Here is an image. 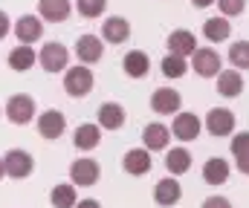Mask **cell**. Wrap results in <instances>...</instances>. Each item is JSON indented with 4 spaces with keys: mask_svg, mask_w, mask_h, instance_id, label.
<instances>
[{
    "mask_svg": "<svg viewBox=\"0 0 249 208\" xmlns=\"http://www.w3.org/2000/svg\"><path fill=\"white\" fill-rule=\"evenodd\" d=\"M183 200V185L177 176H165L154 185V203L160 208H174Z\"/></svg>",
    "mask_w": 249,
    "mask_h": 208,
    "instance_id": "obj_11",
    "label": "cell"
},
{
    "mask_svg": "<svg viewBox=\"0 0 249 208\" xmlns=\"http://www.w3.org/2000/svg\"><path fill=\"white\" fill-rule=\"evenodd\" d=\"M9 69H15V72H26V69H32L38 64V52L29 47V44H18L12 52H9Z\"/></svg>",
    "mask_w": 249,
    "mask_h": 208,
    "instance_id": "obj_22",
    "label": "cell"
},
{
    "mask_svg": "<svg viewBox=\"0 0 249 208\" xmlns=\"http://www.w3.org/2000/svg\"><path fill=\"white\" fill-rule=\"evenodd\" d=\"M151 165H154V159H151V150H148V147H130V150L124 153V159H122V168L130 174V176L148 174Z\"/></svg>",
    "mask_w": 249,
    "mask_h": 208,
    "instance_id": "obj_16",
    "label": "cell"
},
{
    "mask_svg": "<svg viewBox=\"0 0 249 208\" xmlns=\"http://www.w3.org/2000/svg\"><path fill=\"white\" fill-rule=\"evenodd\" d=\"M38 64L44 72H50V75H55V72H64V69L70 67V49L58 44V41H50V44H44L41 47V52H38Z\"/></svg>",
    "mask_w": 249,
    "mask_h": 208,
    "instance_id": "obj_3",
    "label": "cell"
},
{
    "mask_svg": "<svg viewBox=\"0 0 249 208\" xmlns=\"http://www.w3.org/2000/svg\"><path fill=\"white\" fill-rule=\"evenodd\" d=\"M75 58H78V64H87V67L99 64L105 58V41L99 35H93V32L78 35V41H75Z\"/></svg>",
    "mask_w": 249,
    "mask_h": 208,
    "instance_id": "obj_6",
    "label": "cell"
},
{
    "mask_svg": "<svg viewBox=\"0 0 249 208\" xmlns=\"http://www.w3.org/2000/svg\"><path fill=\"white\" fill-rule=\"evenodd\" d=\"M229 150H232V156H235V159H238V156H247V153H249V130H241L238 136H232Z\"/></svg>",
    "mask_w": 249,
    "mask_h": 208,
    "instance_id": "obj_32",
    "label": "cell"
},
{
    "mask_svg": "<svg viewBox=\"0 0 249 208\" xmlns=\"http://www.w3.org/2000/svg\"><path fill=\"white\" fill-rule=\"evenodd\" d=\"M6 35H9V15L0 12V38H6Z\"/></svg>",
    "mask_w": 249,
    "mask_h": 208,
    "instance_id": "obj_35",
    "label": "cell"
},
{
    "mask_svg": "<svg viewBox=\"0 0 249 208\" xmlns=\"http://www.w3.org/2000/svg\"><path fill=\"white\" fill-rule=\"evenodd\" d=\"M200 208H232V203H229L226 197H206Z\"/></svg>",
    "mask_w": 249,
    "mask_h": 208,
    "instance_id": "obj_33",
    "label": "cell"
},
{
    "mask_svg": "<svg viewBox=\"0 0 249 208\" xmlns=\"http://www.w3.org/2000/svg\"><path fill=\"white\" fill-rule=\"evenodd\" d=\"M229 174H232V168H229V162L223 159V156H212V159H206V165H203V179H206V185H226L229 182Z\"/></svg>",
    "mask_w": 249,
    "mask_h": 208,
    "instance_id": "obj_17",
    "label": "cell"
},
{
    "mask_svg": "<svg viewBox=\"0 0 249 208\" xmlns=\"http://www.w3.org/2000/svg\"><path fill=\"white\" fill-rule=\"evenodd\" d=\"M168 142H171V128H165L162 122L145 125V130H142V144H145L148 150H165Z\"/></svg>",
    "mask_w": 249,
    "mask_h": 208,
    "instance_id": "obj_19",
    "label": "cell"
},
{
    "mask_svg": "<svg viewBox=\"0 0 249 208\" xmlns=\"http://www.w3.org/2000/svg\"><path fill=\"white\" fill-rule=\"evenodd\" d=\"M15 38L20 41V44H35V41H41L44 38V20L38 17V15H23V17H18L15 20Z\"/></svg>",
    "mask_w": 249,
    "mask_h": 208,
    "instance_id": "obj_13",
    "label": "cell"
},
{
    "mask_svg": "<svg viewBox=\"0 0 249 208\" xmlns=\"http://www.w3.org/2000/svg\"><path fill=\"white\" fill-rule=\"evenodd\" d=\"M188 168H191V153H188L186 147H171V150L165 153V171H168L171 176L186 174Z\"/></svg>",
    "mask_w": 249,
    "mask_h": 208,
    "instance_id": "obj_26",
    "label": "cell"
},
{
    "mask_svg": "<svg viewBox=\"0 0 249 208\" xmlns=\"http://www.w3.org/2000/svg\"><path fill=\"white\" fill-rule=\"evenodd\" d=\"M203 128H206L214 139H223V136H232V133H235L238 122H235V113H232L229 107H214V110L206 113Z\"/></svg>",
    "mask_w": 249,
    "mask_h": 208,
    "instance_id": "obj_4",
    "label": "cell"
},
{
    "mask_svg": "<svg viewBox=\"0 0 249 208\" xmlns=\"http://www.w3.org/2000/svg\"><path fill=\"white\" fill-rule=\"evenodd\" d=\"M160 69H162V75H165V78H183V75L188 72V61L183 58V55H174V52H168V55L162 58Z\"/></svg>",
    "mask_w": 249,
    "mask_h": 208,
    "instance_id": "obj_28",
    "label": "cell"
},
{
    "mask_svg": "<svg viewBox=\"0 0 249 208\" xmlns=\"http://www.w3.org/2000/svg\"><path fill=\"white\" fill-rule=\"evenodd\" d=\"M99 142H102V128H99V125H93V122L78 125V128H75V133H72V144H75L78 150H93Z\"/></svg>",
    "mask_w": 249,
    "mask_h": 208,
    "instance_id": "obj_25",
    "label": "cell"
},
{
    "mask_svg": "<svg viewBox=\"0 0 249 208\" xmlns=\"http://www.w3.org/2000/svg\"><path fill=\"white\" fill-rule=\"evenodd\" d=\"M50 203H53V208H75V203H78V191H75V185H72V182H61V185H55V188L50 191Z\"/></svg>",
    "mask_w": 249,
    "mask_h": 208,
    "instance_id": "obj_27",
    "label": "cell"
},
{
    "mask_svg": "<svg viewBox=\"0 0 249 208\" xmlns=\"http://www.w3.org/2000/svg\"><path fill=\"white\" fill-rule=\"evenodd\" d=\"M35 125H38L41 139H50V142H55V139H61L67 133V116H64L61 110H44L35 119Z\"/></svg>",
    "mask_w": 249,
    "mask_h": 208,
    "instance_id": "obj_10",
    "label": "cell"
},
{
    "mask_svg": "<svg viewBox=\"0 0 249 208\" xmlns=\"http://www.w3.org/2000/svg\"><path fill=\"white\" fill-rule=\"evenodd\" d=\"M165 47H168V52L188 58V55H194V49H197V35L188 32V29H174V32L168 35Z\"/></svg>",
    "mask_w": 249,
    "mask_h": 208,
    "instance_id": "obj_18",
    "label": "cell"
},
{
    "mask_svg": "<svg viewBox=\"0 0 249 208\" xmlns=\"http://www.w3.org/2000/svg\"><path fill=\"white\" fill-rule=\"evenodd\" d=\"M3 168H6V176L9 179H26L35 171V159H32V153L15 147V150H9L3 156Z\"/></svg>",
    "mask_w": 249,
    "mask_h": 208,
    "instance_id": "obj_8",
    "label": "cell"
},
{
    "mask_svg": "<svg viewBox=\"0 0 249 208\" xmlns=\"http://www.w3.org/2000/svg\"><path fill=\"white\" fill-rule=\"evenodd\" d=\"M217 0H191V6H197V9H209V6H214Z\"/></svg>",
    "mask_w": 249,
    "mask_h": 208,
    "instance_id": "obj_36",
    "label": "cell"
},
{
    "mask_svg": "<svg viewBox=\"0 0 249 208\" xmlns=\"http://www.w3.org/2000/svg\"><path fill=\"white\" fill-rule=\"evenodd\" d=\"M75 6H78L81 17L93 20V17H102V12L107 9V0H75Z\"/></svg>",
    "mask_w": 249,
    "mask_h": 208,
    "instance_id": "obj_30",
    "label": "cell"
},
{
    "mask_svg": "<svg viewBox=\"0 0 249 208\" xmlns=\"http://www.w3.org/2000/svg\"><path fill=\"white\" fill-rule=\"evenodd\" d=\"M75 208H102L96 200H81V203H75Z\"/></svg>",
    "mask_w": 249,
    "mask_h": 208,
    "instance_id": "obj_37",
    "label": "cell"
},
{
    "mask_svg": "<svg viewBox=\"0 0 249 208\" xmlns=\"http://www.w3.org/2000/svg\"><path fill=\"white\" fill-rule=\"evenodd\" d=\"M6 176V168H3V156H0V179Z\"/></svg>",
    "mask_w": 249,
    "mask_h": 208,
    "instance_id": "obj_38",
    "label": "cell"
},
{
    "mask_svg": "<svg viewBox=\"0 0 249 208\" xmlns=\"http://www.w3.org/2000/svg\"><path fill=\"white\" fill-rule=\"evenodd\" d=\"M93 87H96V75L87 64H75V67L64 69V93L70 98H84L93 93Z\"/></svg>",
    "mask_w": 249,
    "mask_h": 208,
    "instance_id": "obj_1",
    "label": "cell"
},
{
    "mask_svg": "<svg viewBox=\"0 0 249 208\" xmlns=\"http://www.w3.org/2000/svg\"><path fill=\"white\" fill-rule=\"evenodd\" d=\"M200 130H203V122H200L194 113H188V110L174 113V122H171V136H177L180 142H194V139L200 136Z\"/></svg>",
    "mask_w": 249,
    "mask_h": 208,
    "instance_id": "obj_12",
    "label": "cell"
},
{
    "mask_svg": "<svg viewBox=\"0 0 249 208\" xmlns=\"http://www.w3.org/2000/svg\"><path fill=\"white\" fill-rule=\"evenodd\" d=\"M72 15L70 0H38V17L47 23H64Z\"/></svg>",
    "mask_w": 249,
    "mask_h": 208,
    "instance_id": "obj_15",
    "label": "cell"
},
{
    "mask_svg": "<svg viewBox=\"0 0 249 208\" xmlns=\"http://www.w3.org/2000/svg\"><path fill=\"white\" fill-rule=\"evenodd\" d=\"M99 174H102V168H99V162L90 159V156H81V159H75V162L70 165V182H72L75 188H93V185L99 182Z\"/></svg>",
    "mask_w": 249,
    "mask_h": 208,
    "instance_id": "obj_5",
    "label": "cell"
},
{
    "mask_svg": "<svg viewBox=\"0 0 249 208\" xmlns=\"http://www.w3.org/2000/svg\"><path fill=\"white\" fill-rule=\"evenodd\" d=\"M180 107H183V96L174 87H157L151 93V110L157 116H174L180 113Z\"/></svg>",
    "mask_w": 249,
    "mask_h": 208,
    "instance_id": "obj_7",
    "label": "cell"
},
{
    "mask_svg": "<svg viewBox=\"0 0 249 208\" xmlns=\"http://www.w3.org/2000/svg\"><path fill=\"white\" fill-rule=\"evenodd\" d=\"M235 165H238V171H241V174H247V176H249V153H247V156H238V159H235Z\"/></svg>",
    "mask_w": 249,
    "mask_h": 208,
    "instance_id": "obj_34",
    "label": "cell"
},
{
    "mask_svg": "<svg viewBox=\"0 0 249 208\" xmlns=\"http://www.w3.org/2000/svg\"><path fill=\"white\" fill-rule=\"evenodd\" d=\"M191 67H194L197 75H203V78H214L220 72V67H223V58L212 47H197L194 49V58H191Z\"/></svg>",
    "mask_w": 249,
    "mask_h": 208,
    "instance_id": "obj_9",
    "label": "cell"
},
{
    "mask_svg": "<svg viewBox=\"0 0 249 208\" xmlns=\"http://www.w3.org/2000/svg\"><path fill=\"white\" fill-rule=\"evenodd\" d=\"M122 69H124V75H130V78H145L151 72V58L142 49H130L122 58Z\"/></svg>",
    "mask_w": 249,
    "mask_h": 208,
    "instance_id": "obj_24",
    "label": "cell"
},
{
    "mask_svg": "<svg viewBox=\"0 0 249 208\" xmlns=\"http://www.w3.org/2000/svg\"><path fill=\"white\" fill-rule=\"evenodd\" d=\"M217 81H214V87H217V96H223V98H238L241 93H244V75H241V69H220L217 75H214Z\"/></svg>",
    "mask_w": 249,
    "mask_h": 208,
    "instance_id": "obj_14",
    "label": "cell"
},
{
    "mask_svg": "<svg viewBox=\"0 0 249 208\" xmlns=\"http://www.w3.org/2000/svg\"><path fill=\"white\" fill-rule=\"evenodd\" d=\"M0 116H3V107H0Z\"/></svg>",
    "mask_w": 249,
    "mask_h": 208,
    "instance_id": "obj_39",
    "label": "cell"
},
{
    "mask_svg": "<svg viewBox=\"0 0 249 208\" xmlns=\"http://www.w3.org/2000/svg\"><path fill=\"white\" fill-rule=\"evenodd\" d=\"M229 35H232V23H229V17L214 15V17H206V20H203V38H206V41H212V44H223V41H229Z\"/></svg>",
    "mask_w": 249,
    "mask_h": 208,
    "instance_id": "obj_20",
    "label": "cell"
},
{
    "mask_svg": "<svg viewBox=\"0 0 249 208\" xmlns=\"http://www.w3.org/2000/svg\"><path fill=\"white\" fill-rule=\"evenodd\" d=\"M3 113H6V119L12 125H29L38 116V101L32 96H26V93H15V96H9Z\"/></svg>",
    "mask_w": 249,
    "mask_h": 208,
    "instance_id": "obj_2",
    "label": "cell"
},
{
    "mask_svg": "<svg viewBox=\"0 0 249 208\" xmlns=\"http://www.w3.org/2000/svg\"><path fill=\"white\" fill-rule=\"evenodd\" d=\"M223 17H241L247 12V0H217Z\"/></svg>",
    "mask_w": 249,
    "mask_h": 208,
    "instance_id": "obj_31",
    "label": "cell"
},
{
    "mask_svg": "<svg viewBox=\"0 0 249 208\" xmlns=\"http://www.w3.org/2000/svg\"><path fill=\"white\" fill-rule=\"evenodd\" d=\"M127 38H130V23H127L124 17H107V20H105V26H102V41H105V44L119 47Z\"/></svg>",
    "mask_w": 249,
    "mask_h": 208,
    "instance_id": "obj_21",
    "label": "cell"
},
{
    "mask_svg": "<svg viewBox=\"0 0 249 208\" xmlns=\"http://www.w3.org/2000/svg\"><path fill=\"white\" fill-rule=\"evenodd\" d=\"M226 58H229L232 67L241 69V72L249 69V41H235V44L229 47V55H226Z\"/></svg>",
    "mask_w": 249,
    "mask_h": 208,
    "instance_id": "obj_29",
    "label": "cell"
},
{
    "mask_svg": "<svg viewBox=\"0 0 249 208\" xmlns=\"http://www.w3.org/2000/svg\"><path fill=\"white\" fill-rule=\"evenodd\" d=\"M96 116H99V128H102V130H119L124 125V107L116 104V101L102 104Z\"/></svg>",
    "mask_w": 249,
    "mask_h": 208,
    "instance_id": "obj_23",
    "label": "cell"
}]
</instances>
